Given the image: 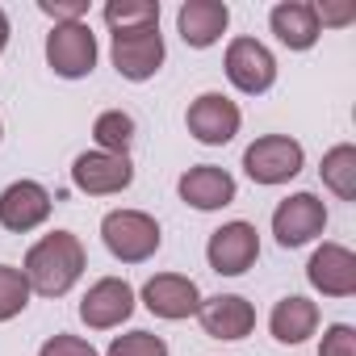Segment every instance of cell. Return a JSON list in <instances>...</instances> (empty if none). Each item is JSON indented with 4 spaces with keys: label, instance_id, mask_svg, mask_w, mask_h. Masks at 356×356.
Listing matches in <instances>:
<instances>
[{
    "label": "cell",
    "instance_id": "cell-1",
    "mask_svg": "<svg viewBox=\"0 0 356 356\" xmlns=\"http://www.w3.org/2000/svg\"><path fill=\"white\" fill-rule=\"evenodd\" d=\"M84 268H88V252H84L80 235H72V231L42 235L22 260L30 293H38V298H67L80 285Z\"/></svg>",
    "mask_w": 356,
    "mask_h": 356
},
{
    "label": "cell",
    "instance_id": "cell-2",
    "mask_svg": "<svg viewBox=\"0 0 356 356\" xmlns=\"http://www.w3.org/2000/svg\"><path fill=\"white\" fill-rule=\"evenodd\" d=\"M101 243L118 264H147L163 248V231H159L155 214L118 206L101 218Z\"/></svg>",
    "mask_w": 356,
    "mask_h": 356
},
{
    "label": "cell",
    "instance_id": "cell-3",
    "mask_svg": "<svg viewBox=\"0 0 356 356\" xmlns=\"http://www.w3.org/2000/svg\"><path fill=\"white\" fill-rule=\"evenodd\" d=\"M302 168H306V147L293 134H260L243 151V172H248V181L260 185V189L289 185Z\"/></svg>",
    "mask_w": 356,
    "mask_h": 356
},
{
    "label": "cell",
    "instance_id": "cell-4",
    "mask_svg": "<svg viewBox=\"0 0 356 356\" xmlns=\"http://www.w3.org/2000/svg\"><path fill=\"white\" fill-rule=\"evenodd\" d=\"M97 59H101V42H97L88 22L51 26V34H47V67L59 80H88L97 72Z\"/></svg>",
    "mask_w": 356,
    "mask_h": 356
},
{
    "label": "cell",
    "instance_id": "cell-5",
    "mask_svg": "<svg viewBox=\"0 0 356 356\" xmlns=\"http://www.w3.org/2000/svg\"><path fill=\"white\" fill-rule=\"evenodd\" d=\"M222 72L231 80L235 92L243 97H264L273 84H277V55L252 38V34H239L227 42V55H222Z\"/></svg>",
    "mask_w": 356,
    "mask_h": 356
},
{
    "label": "cell",
    "instance_id": "cell-6",
    "mask_svg": "<svg viewBox=\"0 0 356 356\" xmlns=\"http://www.w3.org/2000/svg\"><path fill=\"white\" fill-rule=\"evenodd\" d=\"M327 222H331L327 202L318 193L302 189V193H289L285 202H277V210H273V239H277V248L293 252V248H306V243L323 239Z\"/></svg>",
    "mask_w": 356,
    "mask_h": 356
},
{
    "label": "cell",
    "instance_id": "cell-7",
    "mask_svg": "<svg viewBox=\"0 0 356 356\" xmlns=\"http://www.w3.org/2000/svg\"><path fill=\"white\" fill-rule=\"evenodd\" d=\"M109 59H113V72L130 84H147L159 76L163 59H168V42L159 34V26H147V30H126V34H109Z\"/></svg>",
    "mask_w": 356,
    "mask_h": 356
},
{
    "label": "cell",
    "instance_id": "cell-8",
    "mask_svg": "<svg viewBox=\"0 0 356 356\" xmlns=\"http://www.w3.org/2000/svg\"><path fill=\"white\" fill-rule=\"evenodd\" d=\"M138 310V293L126 277H97L80 298V323L88 331H118Z\"/></svg>",
    "mask_w": 356,
    "mask_h": 356
},
{
    "label": "cell",
    "instance_id": "cell-9",
    "mask_svg": "<svg viewBox=\"0 0 356 356\" xmlns=\"http://www.w3.org/2000/svg\"><path fill=\"white\" fill-rule=\"evenodd\" d=\"M260 260V231L248 218H231L206 239V264L218 277H243Z\"/></svg>",
    "mask_w": 356,
    "mask_h": 356
},
{
    "label": "cell",
    "instance_id": "cell-10",
    "mask_svg": "<svg viewBox=\"0 0 356 356\" xmlns=\"http://www.w3.org/2000/svg\"><path fill=\"white\" fill-rule=\"evenodd\" d=\"M134 293H138V302H143L155 318H163V323H185V318H197V310H202V289H197V281L185 277V273H155V277H147L143 289H134Z\"/></svg>",
    "mask_w": 356,
    "mask_h": 356
},
{
    "label": "cell",
    "instance_id": "cell-11",
    "mask_svg": "<svg viewBox=\"0 0 356 356\" xmlns=\"http://www.w3.org/2000/svg\"><path fill=\"white\" fill-rule=\"evenodd\" d=\"M185 130L202 147H227L243 130V109L227 92H197L185 109Z\"/></svg>",
    "mask_w": 356,
    "mask_h": 356
},
{
    "label": "cell",
    "instance_id": "cell-12",
    "mask_svg": "<svg viewBox=\"0 0 356 356\" xmlns=\"http://www.w3.org/2000/svg\"><path fill=\"white\" fill-rule=\"evenodd\" d=\"M72 185L84 197H118L134 185V163L130 155H109V151H80L72 159Z\"/></svg>",
    "mask_w": 356,
    "mask_h": 356
},
{
    "label": "cell",
    "instance_id": "cell-13",
    "mask_svg": "<svg viewBox=\"0 0 356 356\" xmlns=\"http://www.w3.org/2000/svg\"><path fill=\"white\" fill-rule=\"evenodd\" d=\"M306 281L323 298H335V302L352 298L356 293V252L335 239H323L306 260Z\"/></svg>",
    "mask_w": 356,
    "mask_h": 356
},
{
    "label": "cell",
    "instance_id": "cell-14",
    "mask_svg": "<svg viewBox=\"0 0 356 356\" xmlns=\"http://www.w3.org/2000/svg\"><path fill=\"white\" fill-rule=\"evenodd\" d=\"M176 193H181V202L197 214H214V210H227L235 206L239 197V181L218 168V163H193L181 172V181H176Z\"/></svg>",
    "mask_w": 356,
    "mask_h": 356
},
{
    "label": "cell",
    "instance_id": "cell-15",
    "mask_svg": "<svg viewBox=\"0 0 356 356\" xmlns=\"http://www.w3.org/2000/svg\"><path fill=\"white\" fill-rule=\"evenodd\" d=\"M51 210H55V197L38 181H13L0 189V227L9 235H30V231L47 227Z\"/></svg>",
    "mask_w": 356,
    "mask_h": 356
},
{
    "label": "cell",
    "instance_id": "cell-16",
    "mask_svg": "<svg viewBox=\"0 0 356 356\" xmlns=\"http://www.w3.org/2000/svg\"><path fill=\"white\" fill-rule=\"evenodd\" d=\"M197 323L210 339L235 343V339H248L256 331V306L243 293H214V298H202Z\"/></svg>",
    "mask_w": 356,
    "mask_h": 356
},
{
    "label": "cell",
    "instance_id": "cell-17",
    "mask_svg": "<svg viewBox=\"0 0 356 356\" xmlns=\"http://www.w3.org/2000/svg\"><path fill=\"white\" fill-rule=\"evenodd\" d=\"M231 30V9L227 0H185L176 9V34L193 51H210L222 42V34Z\"/></svg>",
    "mask_w": 356,
    "mask_h": 356
},
{
    "label": "cell",
    "instance_id": "cell-18",
    "mask_svg": "<svg viewBox=\"0 0 356 356\" xmlns=\"http://www.w3.org/2000/svg\"><path fill=\"white\" fill-rule=\"evenodd\" d=\"M318 323H323V310L306 293H285L268 310V335L281 348H302L310 335H318Z\"/></svg>",
    "mask_w": 356,
    "mask_h": 356
},
{
    "label": "cell",
    "instance_id": "cell-19",
    "mask_svg": "<svg viewBox=\"0 0 356 356\" xmlns=\"http://www.w3.org/2000/svg\"><path fill=\"white\" fill-rule=\"evenodd\" d=\"M268 30L285 51H298V55L314 51L323 38V26H318V13H314L310 0H281V5H273Z\"/></svg>",
    "mask_w": 356,
    "mask_h": 356
},
{
    "label": "cell",
    "instance_id": "cell-20",
    "mask_svg": "<svg viewBox=\"0 0 356 356\" xmlns=\"http://www.w3.org/2000/svg\"><path fill=\"white\" fill-rule=\"evenodd\" d=\"M318 176H323V185L339 202H356V147L352 143H335L331 151H323Z\"/></svg>",
    "mask_w": 356,
    "mask_h": 356
},
{
    "label": "cell",
    "instance_id": "cell-21",
    "mask_svg": "<svg viewBox=\"0 0 356 356\" xmlns=\"http://www.w3.org/2000/svg\"><path fill=\"white\" fill-rule=\"evenodd\" d=\"M134 134H138V126H134V118H130L126 109H101V113L92 118V143H97V151L130 155Z\"/></svg>",
    "mask_w": 356,
    "mask_h": 356
},
{
    "label": "cell",
    "instance_id": "cell-22",
    "mask_svg": "<svg viewBox=\"0 0 356 356\" xmlns=\"http://www.w3.org/2000/svg\"><path fill=\"white\" fill-rule=\"evenodd\" d=\"M101 17H105L109 34L147 30V26H159V0H109Z\"/></svg>",
    "mask_w": 356,
    "mask_h": 356
},
{
    "label": "cell",
    "instance_id": "cell-23",
    "mask_svg": "<svg viewBox=\"0 0 356 356\" xmlns=\"http://www.w3.org/2000/svg\"><path fill=\"white\" fill-rule=\"evenodd\" d=\"M30 281L17 264H0V323H13L30 306Z\"/></svg>",
    "mask_w": 356,
    "mask_h": 356
},
{
    "label": "cell",
    "instance_id": "cell-24",
    "mask_svg": "<svg viewBox=\"0 0 356 356\" xmlns=\"http://www.w3.org/2000/svg\"><path fill=\"white\" fill-rule=\"evenodd\" d=\"M105 356H172V352H168V339L155 331H126V335H113Z\"/></svg>",
    "mask_w": 356,
    "mask_h": 356
},
{
    "label": "cell",
    "instance_id": "cell-25",
    "mask_svg": "<svg viewBox=\"0 0 356 356\" xmlns=\"http://www.w3.org/2000/svg\"><path fill=\"white\" fill-rule=\"evenodd\" d=\"M318 356H356V327H352V323H331V327H323Z\"/></svg>",
    "mask_w": 356,
    "mask_h": 356
},
{
    "label": "cell",
    "instance_id": "cell-26",
    "mask_svg": "<svg viewBox=\"0 0 356 356\" xmlns=\"http://www.w3.org/2000/svg\"><path fill=\"white\" fill-rule=\"evenodd\" d=\"M38 356H101L84 335H72V331H55V335H47L42 339V348H38Z\"/></svg>",
    "mask_w": 356,
    "mask_h": 356
},
{
    "label": "cell",
    "instance_id": "cell-27",
    "mask_svg": "<svg viewBox=\"0 0 356 356\" xmlns=\"http://www.w3.org/2000/svg\"><path fill=\"white\" fill-rule=\"evenodd\" d=\"M38 13H42V17H51L55 26L88 22V0H38Z\"/></svg>",
    "mask_w": 356,
    "mask_h": 356
},
{
    "label": "cell",
    "instance_id": "cell-28",
    "mask_svg": "<svg viewBox=\"0 0 356 356\" xmlns=\"http://www.w3.org/2000/svg\"><path fill=\"white\" fill-rule=\"evenodd\" d=\"M314 13H318V26L327 30V26H348V22H356V9L352 5H339V9H331V5H314Z\"/></svg>",
    "mask_w": 356,
    "mask_h": 356
},
{
    "label": "cell",
    "instance_id": "cell-29",
    "mask_svg": "<svg viewBox=\"0 0 356 356\" xmlns=\"http://www.w3.org/2000/svg\"><path fill=\"white\" fill-rule=\"evenodd\" d=\"M9 38H13V26H9V13H5V9H0V51H5V47H9Z\"/></svg>",
    "mask_w": 356,
    "mask_h": 356
},
{
    "label": "cell",
    "instance_id": "cell-30",
    "mask_svg": "<svg viewBox=\"0 0 356 356\" xmlns=\"http://www.w3.org/2000/svg\"><path fill=\"white\" fill-rule=\"evenodd\" d=\"M0 138H5V122H0Z\"/></svg>",
    "mask_w": 356,
    "mask_h": 356
}]
</instances>
